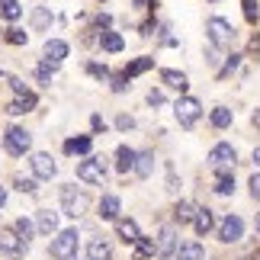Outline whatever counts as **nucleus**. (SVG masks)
Returning <instances> with one entry per match:
<instances>
[{"label": "nucleus", "instance_id": "4468645a", "mask_svg": "<svg viewBox=\"0 0 260 260\" xmlns=\"http://www.w3.org/2000/svg\"><path fill=\"white\" fill-rule=\"evenodd\" d=\"M64 58H68V42H61V39H48L45 42V61L61 64Z\"/></svg>", "mask_w": 260, "mask_h": 260}, {"label": "nucleus", "instance_id": "4be33fe9", "mask_svg": "<svg viewBox=\"0 0 260 260\" xmlns=\"http://www.w3.org/2000/svg\"><path fill=\"white\" fill-rule=\"evenodd\" d=\"M154 68V58H135V61H128L125 64V77H138V74H145V71H151Z\"/></svg>", "mask_w": 260, "mask_h": 260}, {"label": "nucleus", "instance_id": "58836bf2", "mask_svg": "<svg viewBox=\"0 0 260 260\" xmlns=\"http://www.w3.org/2000/svg\"><path fill=\"white\" fill-rule=\"evenodd\" d=\"M116 125L122 128V132H128V128H135V119H132V116H119V119H116Z\"/></svg>", "mask_w": 260, "mask_h": 260}, {"label": "nucleus", "instance_id": "09e8293b", "mask_svg": "<svg viewBox=\"0 0 260 260\" xmlns=\"http://www.w3.org/2000/svg\"><path fill=\"white\" fill-rule=\"evenodd\" d=\"M148 4H151V0H135V7H148Z\"/></svg>", "mask_w": 260, "mask_h": 260}, {"label": "nucleus", "instance_id": "f03ea898", "mask_svg": "<svg viewBox=\"0 0 260 260\" xmlns=\"http://www.w3.org/2000/svg\"><path fill=\"white\" fill-rule=\"evenodd\" d=\"M61 209H64V215L81 218L90 209V199H87V193H81V189H74V186H61Z\"/></svg>", "mask_w": 260, "mask_h": 260}, {"label": "nucleus", "instance_id": "f704fd0d", "mask_svg": "<svg viewBox=\"0 0 260 260\" xmlns=\"http://www.w3.org/2000/svg\"><path fill=\"white\" fill-rule=\"evenodd\" d=\"M241 7H244L247 23H257V0H241Z\"/></svg>", "mask_w": 260, "mask_h": 260}, {"label": "nucleus", "instance_id": "4c0bfd02", "mask_svg": "<svg viewBox=\"0 0 260 260\" xmlns=\"http://www.w3.org/2000/svg\"><path fill=\"white\" fill-rule=\"evenodd\" d=\"M167 189H171V193H177V189H180V180L174 174V167H167Z\"/></svg>", "mask_w": 260, "mask_h": 260}, {"label": "nucleus", "instance_id": "473e14b6", "mask_svg": "<svg viewBox=\"0 0 260 260\" xmlns=\"http://www.w3.org/2000/svg\"><path fill=\"white\" fill-rule=\"evenodd\" d=\"M4 36H7V42H10V45H26V39H29L23 29H16V26H13V29H7Z\"/></svg>", "mask_w": 260, "mask_h": 260}, {"label": "nucleus", "instance_id": "393cba45", "mask_svg": "<svg viewBox=\"0 0 260 260\" xmlns=\"http://www.w3.org/2000/svg\"><path fill=\"white\" fill-rule=\"evenodd\" d=\"M13 232H16L19 241L29 247V241H32V232H36V228H32V222H29V218H16V222H13Z\"/></svg>", "mask_w": 260, "mask_h": 260}, {"label": "nucleus", "instance_id": "ddd939ff", "mask_svg": "<svg viewBox=\"0 0 260 260\" xmlns=\"http://www.w3.org/2000/svg\"><path fill=\"white\" fill-rule=\"evenodd\" d=\"M215 193L218 196H232L235 193V174L228 167H215Z\"/></svg>", "mask_w": 260, "mask_h": 260}, {"label": "nucleus", "instance_id": "ea45409f", "mask_svg": "<svg viewBox=\"0 0 260 260\" xmlns=\"http://www.w3.org/2000/svg\"><path fill=\"white\" fill-rule=\"evenodd\" d=\"M125 81H128L125 74H116L113 77V90H116V93H122V90H125Z\"/></svg>", "mask_w": 260, "mask_h": 260}, {"label": "nucleus", "instance_id": "603ef678", "mask_svg": "<svg viewBox=\"0 0 260 260\" xmlns=\"http://www.w3.org/2000/svg\"><path fill=\"white\" fill-rule=\"evenodd\" d=\"M87 260H90V257H87Z\"/></svg>", "mask_w": 260, "mask_h": 260}, {"label": "nucleus", "instance_id": "f257e3e1", "mask_svg": "<svg viewBox=\"0 0 260 260\" xmlns=\"http://www.w3.org/2000/svg\"><path fill=\"white\" fill-rule=\"evenodd\" d=\"M206 32H209V42H212L215 48H228V45H232L235 42V26L232 23H228V19H222V16H212V19H209V23H206Z\"/></svg>", "mask_w": 260, "mask_h": 260}, {"label": "nucleus", "instance_id": "9b49d317", "mask_svg": "<svg viewBox=\"0 0 260 260\" xmlns=\"http://www.w3.org/2000/svg\"><path fill=\"white\" fill-rule=\"evenodd\" d=\"M32 171H36V177L39 180H52L55 177V171H58V164L52 161V154H45V151H39V154H32Z\"/></svg>", "mask_w": 260, "mask_h": 260}, {"label": "nucleus", "instance_id": "bb28decb", "mask_svg": "<svg viewBox=\"0 0 260 260\" xmlns=\"http://www.w3.org/2000/svg\"><path fill=\"white\" fill-rule=\"evenodd\" d=\"M64 151H68V154H87V151H90V135L68 138V142H64Z\"/></svg>", "mask_w": 260, "mask_h": 260}, {"label": "nucleus", "instance_id": "f8f14e48", "mask_svg": "<svg viewBox=\"0 0 260 260\" xmlns=\"http://www.w3.org/2000/svg\"><path fill=\"white\" fill-rule=\"evenodd\" d=\"M193 228H196V235L199 238H206L209 232L215 228V215H212V209H196V215H193Z\"/></svg>", "mask_w": 260, "mask_h": 260}, {"label": "nucleus", "instance_id": "c85d7f7f", "mask_svg": "<svg viewBox=\"0 0 260 260\" xmlns=\"http://www.w3.org/2000/svg\"><path fill=\"white\" fill-rule=\"evenodd\" d=\"M193 215H196V209L189 206V203H183V199H180V203L174 206V222L186 225V222H193Z\"/></svg>", "mask_w": 260, "mask_h": 260}, {"label": "nucleus", "instance_id": "72a5a7b5", "mask_svg": "<svg viewBox=\"0 0 260 260\" xmlns=\"http://www.w3.org/2000/svg\"><path fill=\"white\" fill-rule=\"evenodd\" d=\"M90 77H96V81H109V68L106 64H87Z\"/></svg>", "mask_w": 260, "mask_h": 260}, {"label": "nucleus", "instance_id": "f3484780", "mask_svg": "<svg viewBox=\"0 0 260 260\" xmlns=\"http://www.w3.org/2000/svg\"><path fill=\"white\" fill-rule=\"evenodd\" d=\"M177 260H206V251H203V244L199 241H186V244H180L177 247Z\"/></svg>", "mask_w": 260, "mask_h": 260}, {"label": "nucleus", "instance_id": "c9c22d12", "mask_svg": "<svg viewBox=\"0 0 260 260\" xmlns=\"http://www.w3.org/2000/svg\"><path fill=\"white\" fill-rule=\"evenodd\" d=\"M238 61H241V55H232V58H228V61H225V68H222V71H218V77H228V74H232L235 68H238Z\"/></svg>", "mask_w": 260, "mask_h": 260}, {"label": "nucleus", "instance_id": "a18cd8bd", "mask_svg": "<svg viewBox=\"0 0 260 260\" xmlns=\"http://www.w3.org/2000/svg\"><path fill=\"white\" fill-rule=\"evenodd\" d=\"M251 122H254V128H260V109H254V116H251Z\"/></svg>", "mask_w": 260, "mask_h": 260}, {"label": "nucleus", "instance_id": "7c9ffc66", "mask_svg": "<svg viewBox=\"0 0 260 260\" xmlns=\"http://www.w3.org/2000/svg\"><path fill=\"white\" fill-rule=\"evenodd\" d=\"M0 13L7 19H19L23 16V7H19V0H0Z\"/></svg>", "mask_w": 260, "mask_h": 260}, {"label": "nucleus", "instance_id": "1a4fd4ad", "mask_svg": "<svg viewBox=\"0 0 260 260\" xmlns=\"http://www.w3.org/2000/svg\"><path fill=\"white\" fill-rule=\"evenodd\" d=\"M0 254H7V257H23L26 254V244L16 238L13 228H0Z\"/></svg>", "mask_w": 260, "mask_h": 260}, {"label": "nucleus", "instance_id": "2eb2a0df", "mask_svg": "<svg viewBox=\"0 0 260 260\" xmlns=\"http://www.w3.org/2000/svg\"><path fill=\"white\" fill-rule=\"evenodd\" d=\"M135 157H138V151H132L128 145H119L116 148V167H119V174L135 171Z\"/></svg>", "mask_w": 260, "mask_h": 260}, {"label": "nucleus", "instance_id": "b1692460", "mask_svg": "<svg viewBox=\"0 0 260 260\" xmlns=\"http://www.w3.org/2000/svg\"><path fill=\"white\" fill-rule=\"evenodd\" d=\"M151 171H154V154L151 151H142L135 157V174L138 177H151Z\"/></svg>", "mask_w": 260, "mask_h": 260}, {"label": "nucleus", "instance_id": "a211bd4d", "mask_svg": "<svg viewBox=\"0 0 260 260\" xmlns=\"http://www.w3.org/2000/svg\"><path fill=\"white\" fill-rule=\"evenodd\" d=\"M119 209H122L119 196H103V199H100V218H106V222L119 218Z\"/></svg>", "mask_w": 260, "mask_h": 260}, {"label": "nucleus", "instance_id": "c03bdc74", "mask_svg": "<svg viewBox=\"0 0 260 260\" xmlns=\"http://www.w3.org/2000/svg\"><path fill=\"white\" fill-rule=\"evenodd\" d=\"M151 29H154L151 19H148V23H142V36H151Z\"/></svg>", "mask_w": 260, "mask_h": 260}, {"label": "nucleus", "instance_id": "7ed1b4c3", "mask_svg": "<svg viewBox=\"0 0 260 260\" xmlns=\"http://www.w3.org/2000/svg\"><path fill=\"white\" fill-rule=\"evenodd\" d=\"M77 238H81V235H77L74 228L61 232V235L52 241V257H55V260H77Z\"/></svg>", "mask_w": 260, "mask_h": 260}, {"label": "nucleus", "instance_id": "39448f33", "mask_svg": "<svg viewBox=\"0 0 260 260\" xmlns=\"http://www.w3.org/2000/svg\"><path fill=\"white\" fill-rule=\"evenodd\" d=\"M4 145H7V151L13 154V157H19V154L29 151V145H32V135H29L26 128H19V125H10L7 135H4Z\"/></svg>", "mask_w": 260, "mask_h": 260}, {"label": "nucleus", "instance_id": "37998d69", "mask_svg": "<svg viewBox=\"0 0 260 260\" xmlns=\"http://www.w3.org/2000/svg\"><path fill=\"white\" fill-rule=\"evenodd\" d=\"M90 125H93V132H103V128H106L103 116H93V119H90Z\"/></svg>", "mask_w": 260, "mask_h": 260}, {"label": "nucleus", "instance_id": "5701e85b", "mask_svg": "<svg viewBox=\"0 0 260 260\" xmlns=\"http://www.w3.org/2000/svg\"><path fill=\"white\" fill-rule=\"evenodd\" d=\"M113 257V247H109V241H103V238H93L90 241V260H109Z\"/></svg>", "mask_w": 260, "mask_h": 260}, {"label": "nucleus", "instance_id": "a878e982", "mask_svg": "<svg viewBox=\"0 0 260 260\" xmlns=\"http://www.w3.org/2000/svg\"><path fill=\"white\" fill-rule=\"evenodd\" d=\"M100 45H103V52H122V36H119V32H103V36H100Z\"/></svg>", "mask_w": 260, "mask_h": 260}, {"label": "nucleus", "instance_id": "cd10ccee", "mask_svg": "<svg viewBox=\"0 0 260 260\" xmlns=\"http://www.w3.org/2000/svg\"><path fill=\"white\" fill-rule=\"evenodd\" d=\"M232 119H235V113L228 106H215L212 109V125L215 128H228V125H232Z\"/></svg>", "mask_w": 260, "mask_h": 260}, {"label": "nucleus", "instance_id": "aec40b11", "mask_svg": "<svg viewBox=\"0 0 260 260\" xmlns=\"http://www.w3.org/2000/svg\"><path fill=\"white\" fill-rule=\"evenodd\" d=\"M29 109H36V93H26V96H16L13 103L7 106V113L10 116H26Z\"/></svg>", "mask_w": 260, "mask_h": 260}, {"label": "nucleus", "instance_id": "c756f323", "mask_svg": "<svg viewBox=\"0 0 260 260\" xmlns=\"http://www.w3.org/2000/svg\"><path fill=\"white\" fill-rule=\"evenodd\" d=\"M154 257V238H138L135 241V260H148Z\"/></svg>", "mask_w": 260, "mask_h": 260}, {"label": "nucleus", "instance_id": "6ab92c4d", "mask_svg": "<svg viewBox=\"0 0 260 260\" xmlns=\"http://www.w3.org/2000/svg\"><path fill=\"white\" fill-rule=\"evenodd\" d=\"M161 81L171 87V90H180V93H186V87H189L186 74H183V71H171V68H167V71H161Z\"/></svg>", "mask_w": 260, "mask_h": 260}, {"label": "nucleus", "instance_id": "8fccbe9b", "mask_svg": "<svg viewBox=\"0 0 260 260\" xmlns=\"http://www.w3.org/2000/svg\"><path fill=\"white\" fill-rule=\"evenodd\" d=\"M254 260H260V244H257V251H254Z\"/></svg>", "mask_w": 260, "mask_h": 260}, {"label": "nucleus", "instance_id": "a19ab883", "mask_svg": "<svg viewBox=\"0 0 260 260\" xmlns=\"http://www.w3.org/2000/svg\"><path fill=\"white\" fill-rule=\"evenodd\" d=\"M247 186H251V196H254V199H260V174H254Z\"/></svg>", "mask_w": 260, "mask_h": 260}, {"label": "nucleus", "instance_id": "20e7f679", "mask_svg": "<svg viewBox=\"0 0 260 260\" xmlns=\"http://www.w3.org/2000/svg\"><path fill=\"white\" fill-rule=\"evenodd\" d=\"M174 116H177V122L189 128V125H196L199 122V116H203V103L193 96H183V100H177V106H174Z\"/></svg>", "mask_w": 260, "mask_h": 260}, {"label": "nucleus", "instance_id": "e433bc0d", "mask_svg": "<svg viewBox=\"0 0 260 260\" xmlns=\"http://www.w3.org/2000/svg\"><path fill=\"white\" fill-rule=\"evenodd\" d=\"M16 189H23V193H36V180H26V177H16Z\"/></svg>", "mask_w": 260, "mask_h": 260}, {"label": "nucleus", "instance_id": "423d86ee", "mask_svg": "<svg viewBox=\"0 0 260 260\" xmlns=\"http://www.w3.org/2000/svg\"><path fill=\"white\" fill-rule=\"evenodd\" d=\"M77 177H81L84 183H103V180H106L103 157H87V161H81V164H77Z\"/></svg>", "mask_w": 260, "mask_h": 260}, {"label": "nucleus", "instance_id": "dca6fc26", "mask_svg": "<svg viewBox=\"0 0 260 260\" xmlns=\"http://www.w3.org/2000/svg\"><path fill=\"white\" fill-rule=\"evenodd\" d=\"M116 235L122 238L125 244H135L138 238H142V232H138V225L132 222V218H119V222H116Z\"/></svg>", "mask_w": 260, "mask_h": 260}, {"label": "nucleus", "instance_id": "3c124183", "mask_svg": "<svg viewBox=\"0 0 260 260\" xmlns=\"http://www.w3.org/2000/svg\"><path fill=\"white\" fill-rule=\"evenodd\" d=\"M254 225H257V232H260V215H257V222H254Z\"/></svg>", "mask_w": 260, "mask_h": 260}, {"label": "nucleus", "instance_id": "de8ad7c7", "mask_svg": "<svg viewBox=\"0 0 260 260\" xmlns=\"http://www.w3.org/2000/svg\"><path fill=\"white\" fill-rule=\"evenodd\" d=\"M254 164L260 167V148H254Z\"/></svg>", "mask_w": 260, "mask_h": 260}, {"label": "nucleus", "instance_id": "9d476101", "mask_svg": "<svg viewBox=\"0 0 260 260\" xmlns=\"http://www.w3.org/2000/svg\"><path fill=\"white\" fill-rule=\"evenodd\" d=\"M209 161H212V167H228V171H232L235 161H238V154H235V148L228 142H218L212 151H209Z\"/></svg>", "mask_w": 260, "mask_h": 260}, {"label": "nucleus", "instance_id": "49530a36", "mask_svg": "<svg viewBox=\"0 0 260 260\" xmlns=\"http://www.w3.org/2000/svg\"><path fill=\"white\" fill-rule=\"evenodd\" d=\"M4 203H7V189L0 186V206H4Z\"/></svg>", "mask_w": 260, "mask_h": 260}, {"label": "nucleus", "instance_id": "412c9836", "mask_svg": "<svg viewBox=\"0 0 260 260\" xmlns=\"http://www.w3.org/2000/svg\"><path fill=\"white\" fill-rule=\"evenodd\" d=\"M36 225H39V232H42V235H52V232H58V215L48 212V209H42V212L36 215Z\"/></svg>", "mask_w": 260, "mask_h": 260}, {"label": "nucleus", "instance_id": "6e6552de", "mask_svg": "<svg viewBox=\"0 0 260 260\" xmlns=\"http://www.w3.org/2000/svg\"><path fill=\"white\" fill-rule=\"evenodd\" d=\"M241 235H244V222L238 215H225L222 225H218V238H222L225 244H238V241H241Z\"/></svg>", "mask_w": 260, "mask_h": 260}, {"label": "nucleus", "instance_id": "79ce46f5", "mask_svg": "<svg viewBox=\"0 0 260 260\" xmlns=\"http://www.w3.org/2000/svg\"><path fill=\"white\" fill-rule=\"evenodd\" d=\"M148 103H151V106H161L164 103V93H161V90H151V93H148Z\"/></svg>", "mask_w": 260, "mask_h": 260}, {"label": "nucleus", "instance_id": "0eeeda50", "mask_svg": "<svg viewBox=\"0 0 260 260\" xmlns=\"http://www.w3.org/2000/svg\"><path fill=\"white\" fill-rule=\"evenodd\" d=\"M177 228L174 225H164L161 232H157V238H154V254L157 257H174L177 254Z\"/></svg>", "mask_w": 260, "mask_h": 260}, {"label": "nucleus", "instance_id": "2f4dec72", "mask_svg": "<svg viewBox=\"0 0 260 260\" xmlns=\"http://www.w3.org/2000/svg\"><path fill=\"white\" fill-rule=\"evenodd\" d=\"M48 23H52V13H48L45 7H39V10H32V26H36V29H45Z\"/></svg>", "mask_w": 260, "mask_h": 260}]
</instances>
